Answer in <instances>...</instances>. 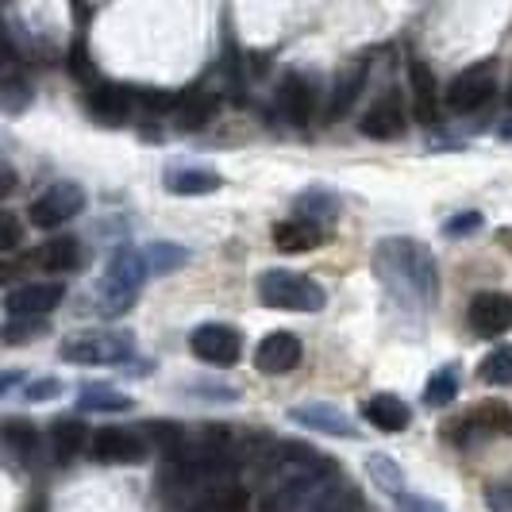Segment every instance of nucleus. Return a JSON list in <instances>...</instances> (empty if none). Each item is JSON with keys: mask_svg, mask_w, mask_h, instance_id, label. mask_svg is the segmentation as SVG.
<instances>
[{"mask_svg": "<svg viewBox=\"0 0 512 512\" xmlns=\"http://www.w3.org/2000/svg\"><path fill=\"white\" fill-rule=\"evenodd\" d=\"M24 239V228L16 220V212H0V251H16Z\"/></svg>", "mask_w": 512, "mask_h": 512, "instance_id": "e433bc0d", "label": "nucleus"}, {"mask_svg": "<svg viewBox=\"0 0 512 512\" xmlns=\"http://www.w3.org/2000/svg\"><path fill=\"white\" fill-rule=\"evenodd\" d=\"M297 212H301V220H312V224H316V216L320 220H335L339 216V201L328 189H308V193L297 197Z\"/></svg>", "mask_w": 512, "mask_h": 512, "instance_id": "c756f323", "label": "nucleus"}, {"mask_svg": "<svg viewBox=\"0 0 512 512\" xmlns=\"http://www.w3.org/2000/svg\"><path fill=\"white\" fill-rule=\"evenodd\" d=\"M362 81H366V70H362V66L347 70V74L335 81L332 101H328V108H324V116H328V120H339V116H347V112H351V104L359 101V93H362Z\"/></svg>", "mask_w": 512, "mask_h": 512, "instance_id": "393cba45", "label": "nucleus"}, {"mask_svg": "<svg viewBox=\"0 0 512 512\" xmlns=\"http://www.w3.org/2000/svg\"><path fill=\"white\" fill-rule=\"evenodd\" d=\"M405 104L397 93H382L378 101L366 108V116H362L359 131L362 135H370V139H397V135H405Z\"/></svg>", "mask_w": 512, "mask_h": 512, "instance_id": "4468645a", "label": "nucleus"}, {"mask_svg": "<svg viewBox=\"0 0 512 512\" xmlns=\"http://www.w3.org/2000/svg\"><path fill=\"white\" fill-rule=\"evenodd\" d=\"M4 443H8L12 455H24L27 459L35 451V443H39V432L27 420H4Z\"/></svg>", "mask_w": 512, "mask_h": 512, "instance_id": "2f4dec72", "label": "nucleus"}, {"mask_svg": "<svg viewBox=\"0 0 512 512\" xmlns=\"http://www.w3.org/2000/svg\"><path fill=\"white\" fill-rule=\"evenodd\" d=\"M27 512H47V501H43V497H35V501H31V509Z\"/></svg>", "mask_w": 512, "mask_h": 512, "instance_id": "79ce46f5", "label": "nucleus"}, {"mask_svg": "<svg viewBox=\"0 0 512 512\" xmlns=\"http://www.w3.org/2000/svg\"><path fill=\"white\" fill-rule=\"evenodd\" d=\"M509 104H512V85H509Z\"/></svg>", "mask_w": 512, "mask_h": 512, "instance_id": "c03bdc74", "label": "nucleus"}, {"mask_svg": "<svg viewBox=\"0 0 512 512\" xmlns=\"http://www.w3.org/2000/svg\"><path fill=\"white\" fill-rule=\"evenodd\" d=\"M301 355H305V347L293 332H270L255 347V366L258 374H289L301 362Z\"/></svg>", "mask_w": 512, "mask_h": 512, "instance_id": "ddd939ff", "label": "nucleus"}, {"mask_svg": "<svg viewBox=\"0 0 512 512\" xmlns=\"http://www.w3.org/2000/svg\"><path fill=\"white\" fill-rule=\"evenodd\" d=\"M162 185H166V193H174V197H205V193H216V189L224 185V178H220L216 170H205V166L174 162V166H166Z\"/></svg>", "mask_w": 512, "mask_h": 512, "instance_id": "2eb2a0df", "label": "nucleus"}, {"mask_svg": "<svg viewBox=\"0 0 512 512\" xmlns=\"http://www.w3.org/2000/svg\"><path fill=\"white\" fill-rule=\"evenodd\" d=\"M47 324L39 320V316H8V324H4V343L8 347H16V343H24V339H35V332H43Z\"/></svg>", "mask_w": 512, "mask_h": 512, "instance_id": "72a5a7b5", "label": "nucleus"}, {"mask_svg": "<svg viewBox=\"0 0 512 512\" xmlns=\"http://www.w3.org/2000/svg\"><path fill=\"white\" fill-rule=\"evenodd\" d=\"M474 416L482 420V428H486L489 436L497 432V436H512V409L509 405H501V401H489V405H478Z\"/></svg>", "mask_w": 512, "mask_h": 512, "instance_id": "473e14b6", "label": "nucleus"}, {"mask_svg": "<svg viewBox=\"0 0 512 512\" xmlns=\"http://www.w3.org/2000/svg\"><path fill=\"white\" fill-rule=\"evenodd\" d=\"M189 512H251V497H247V489L228 482V486H216L208 489L205 497H197Z\"/></svg>", "mask_w": 512, "mask_h": 512, "instance_id": "412c9836", "label": "nucleus"}, {"mask_svg": "<svg viewBox=\"0 0 512 512\" xmlns=\"http://www.w3.org/2000/svg\"><path fill=\"white\" fill-rule=\"evenodd\" d=\"M489 97H493V62H474V66H466V70L451 81V89H447V104H451L455 112H478Z\"/></svg>", "mask_w": 512, "mask_h": 512, "instance_id": "0eeeda50", "label": "nucleus"}, {"mask_svg": "<svg viewBox=\"0 0 512 512\" xmlns=\"http://www.w3.org/2000/svg\"><path fill=\"white\" fill-rule=\"evenodd\" d=\"M135 104H139V93L128 85H104L101 81L89 89V112L104 124H124Z\"/></svg>", "mask_w": 512, "mask_h": 512, "instance_id": "dca6fc26", "label": "nucleus"}, {"mask_svg": "<svg viewBox=\"0 0 512 512\" xmlns=\"http://www.w3.org/2000/svg\"><path fill=\"white\" fill-rule=\"evenodd\" d=\"M397 512H447V505H439L436 497H424V493H401Z\"/></svg>", "mask_w": 512, "mask_h": 512, "instance_id": "58836bf2", "label": "nucleus"}, {"mask_svg": "<svg viewBox=\"0 0 512 512\" xmlns=\"http://www.w3.org/2000/svg\"><path fill=\"white\" fill-rule=\"evenodd\" d=\"M501 239H505V247L512 251V231H501Z\"/></svg>", "mask_w": 512, "mask_h": 512, "instance_id": "37998d69", "label": "nucleus"}, {"mask_svg": "<svg viewBox=\"0 0 512 512\" xmlns=\"http://www.w3.org/2000/svg\"><path fill=\"white\" fill-rule=\"evenodd\" d=\"M409 85H412V112L420 124H436L439 120V89L436 74L428 70L424 58H412L409 62Z\"/></svg>", "mask_w": 512, "mask_h": 512, "instance_id": "a211bd4d", "label": "nucleus"}, {"mask_svg": "<svg viewBox=\"0 0 512 512\" xmlns=\"http://www.w3.org/2000/svg\"><path fill=\"white\" fill-rule=\"evenodd\" d=\"M374 274L378 282L412 308H432L439 301V266L436 255L409 235L397 239H382L374 247Z\"/></svg>", "mask_w": 512, "mask_h": 512, "instance_id": "f257e3e1", "label": "nucleus"}, {"mask_svg": "<svg viewBox=\"0 0 512 512\" xmlns=\"http://www.w3.org/2000/svg\"><path fill=\"white\" fill-rule=\"evenodd\" d=\"M12 189H16V174H12V166H4V181H0V193L8 197Z\"/></svg>", "mask_w": 512, "mask_h": 512, "instance_id": "a19ab883", "label": "nucleus"}, {"mask_svg": "<svg viewBox=\"0 0 512 512\" xmlns=\"http://www.w3.org/2000/svg\"><path fill=\"white\" fill-rule=\"evenodd\" d=\"M62 393H66V382H62V378L24 382V401H51V397H62Z\"/></svg>", "mask_w": 512, "mask_h": 512, "instance_id": "c9c22d12", "label": "nucleus"}, {"mask_svg": "<svg viewBox=\"0 0 512 512\" xmlns=\"http://www.w3.org/2000/svg\"><path fill=\"white\" fill-rule=\"evenodd\" d=\"M147 274H151V270H147L143 251H135L128 243L116 247L112 258H108V266H104L101 282H97V312H101V316H120V312H128V308L135 305V297H139Z\"/></svg>", "mask_w": 512, "mask_h": 512, "instance_id": "f03ea898", "label": "nucleus"}, {"mask_svg": "<svg viewBox=\"0 0 512 512\" xmlns=\"http://www.w3.org/2000/svg\"><path fill=\"white\" fill-rule=\"evenodd\" d=\"M258 301L278 312H320L328 305L324 285L297 270H266L258 278Z\"/></svg>", "mask_w": 512, "mask_h": 512, "instance_id": "7ed1b4c3", "label": "nucleus"}, {"mask_svg": "<svg viewBox=\"0 0 512 512\" xmlns=\"http://www.w3.org/2000/svg\"><path fill=\"white\" fill-rule=\"evenodd\" d=\"M278 112H282L293 128H305L308 120H312V112H316V89H312V81L305 74L289 70L282 77V85H278Z\"/></svg>", "mask_w": 512, "mask_h": 512, "instance_id": "f8f14e48", "label": "nucleus"}, {"mask_svg": "<svg viewBox=\"0 0 512 512\" xmlns=\"http://www.w3.org/2000/svg\"><path fill=\"white\" fill-rule=\"evenodd\" d=\"M85 208V189L77 181H54L51 189H43L35 201H31V224L35 228H58L66 220H74L77 212Z\"/></svg>", "mask_w": 512, "mask_h": 512, "instance_id": "39448f33", "label": "nucleus"}, {"mask_svg": "<svg viewBox=\"0 0 512 512\" xmlns=\"http://www.w3.org/2000/svg\"><path fill=\"white\" fill-rule=\"evenodd\" d=\"M212 112H216V101L208 97L205 89H189V93H181L178 108H174V116H178V128H185V131L205 128L208 120H212Z\"/></svg>", "mask_w": 512, "mask_h": 512, "instance_id": "4be33fe9", "label": "nucleus"}, {"mask_svg": "<svg viewBox=\"0 0 512 512\" xmlns=\"http://www.w3.org/2000/svg\"><path fill=\"white\" fill-rule=\"evenodd\" d=\"M482 228V212H459V216H451L447 224H443V235L447 239H459V235H470V231Z\"/></svg>", "mask_w": 512, "mask_h": 512, "instance_id": "4c0bfd02", "label": "nucleus"}, {"mask_svg": "<svg viewBox=\"0 0 512 512\" xmlns=\"http://www.w3.org/2000/svg\"><path fill=\"white\" fill-rule=\"evenodd\" d=\"M320 243H324V231H320V224H312V220L293 216V220L274 224V247L285 251V255H301V251H312Z\"/></svg>", "mask_w": 512, "mask_h": 512, "instance_id": "6ab92c4d", "label": "nucleus"}, {"mask_svg": "<svg viewBox=\"0 0 512 512\" xmlns=\"http://www.w3.org/2000/svg\"><path fill=\"white\" fill-rule=\"evenodd\" d=\"M70 74L77 77V81H97V66L89 62V51H85V39H74V47H70Z\"/></svg>", "mask_w": 512, "mask_h": 512, "instance_id": "f704fd0d", "label": "nucleus"}, {"mask_svg": "<svg viewBox=\"0 0 512 512\" xmlns=\"http://www.w3.org/2000/svg\"><path fill=\"white\" fill-rule=\"evenodd\" d=\"M135 401L124 397L120 389H112V385H85L81 389V397H77V409L81 412H128Z\"/></svg>", "mask_w": 512, "mask_h": 512, "instance_id": "bb28decb", "label": "nucleus"}, {"mask_svg": "<svg viewBox=\"0 0 512 512\" xmlns=\"http://www.w3.org/2000/svg\"><path fill=\"white\" fill-rule=\"evenodd\" d=\"M58 355L77 366H112L128 362L135 355V343L128 332H74L62 339Z\"/></svg>", "mask_w": 512, "mask_h": 512, "instance_id": "20e7f679", "label": "nucleus"}, {"mask_svg": "<svg viewBox=\"0 0 512 512\" xmlns=\"http://www.w3.org/2000/svg\"><path fill=\"white\" fill-rule=\"evenodd\" d=\"M31 262H35L39 270H47V274H66V270L81 266V247H77V239H70V235L47 239L43 247L31 251Z\"/></svg>", "mask_w": 512, "mask_h": 512, "instance_id": "aec40b11", "label": "nucleus"}, {"mask_svg": "<svg viewBox=\"0 0 512 512\" xmlns=\"http://www.w3.org/2000/svg\"><path fill=\"white\" fill-rule=\"evenodd\" d=\"M366 474H370V482H374L378 489H385L393 501L405 493V474H401L397 459H389L385 451H374V455L366 459Z\"/></svg>", "mask_w": 512, "mask_h": 512, "instance_id": "a878e982", "label": "nucleus"}, {"mask_svg": "<svg viewBox=\"0 0 512 512\" xmlns=\"http://www.w3.org/2000/svg\"><path fill=\"white\" fill-rule=\"evenodd\" d=\"M478 378L486 385H512V343L489 351L482 366H478Z\"/></svg>", "mask_w": 512, "mask_h": 512, "instance_id": "7c9ffc66", "label": "nucleus"}, {"mask_svg": "<svg viewBox=\"0 0 512 512\" xmlns=\"http://www.w3.org/2000/svg\"><path fill=\"white\" fill-rule=\"evenodd\" d=\"M62 297H66L62 282H27L20 289H8L4 305H8V316H47L51 308L62 305Z\"/></svg>", "mask_w": 512, "mask_h": 512, "instance_id": "9d476101", "label": "nucleus"}, {"mask_svg": "<svg viewBox=\"0 0 512 512\" xmlns=\"http://www.w3.org/2000/svg\"><path fill=\"white\" fill-rule=\"evenodd\" d=\"M466 324L478 335H501L512 328V297L509 293H478L466 308Z\"/></svg>", "mask_w": 512, "mask_h": 512, "instance_id": "1a4fd4ad", "label": "nucleus"}, {"mask_svg": "<svg viewBox=\"0 0 512 512\" xmlns=\"http://www.w3.org/2000/svg\"><path fill=\"white\" fill-rule=\"evenodd\" d=\"M189 351L208 366H235L243 355V339L231 324H201L189 335Z\"/></svg>", "mask_w": 512, "mask_h": 512, "instance_id": "423d86ee", "label": "nucleus"}, {"mask_svg": "<svg viewBox=\"0 0 512 512\" xmlns=\"http://www.w3.org/2000/svg\"><path fill=\"white\" fill-rule=\"evenodd\" d=\"M362 416L385 432V436H397V432H405L412 424V409L401 401V397H393V393H374V397H366L362 401Z\"/></svg>", "mask_w": 512, "mask_h": 512, "instance_id": "f3484780", "label": "nucleus"}, {"mask_svg": "<svg viewBox=\"0 0 512 512\" xmlns=\"http://www.w3.org/2000/svg\"><path fill=\"white\" fill-rule=\"evenodd\" d=\"M308 512H366V505H362V497H359V489L355 486H347V482H335L316 505Z\"/></svg>", "mask_w": 512, "mask_h": 512, "instance_id": "cd10ccee", "label": "nucleus"}, {"mask_svg": "<svg viewBox=\"0 0 512 512\" xmlns=\"http://www.w3.org/2000/svg\"><path fill=\"white\" fill-rule=\"evenodd\" d=\"M85 443H93L89 432H85V424H77V420H54L51 424V451L58 462L77 459Z\"/></svg>", "mask_w": 512, "mask_h": 512, "instance_id": "5701e85b", "label": "nucleus"}, {"mask_svg": "<svg viewBox=\"0 0 512 512\" xmlns=\"http://www.w3.org/2000/svg\"><path fill=\"white\" fill-rule=\"evenodd\" d=\"M289 420L301 424V428H312L320 436H339V439H359L362 432L355 428V420L347 412H339L335 405H293L289 409Z\"/></svg>", "mask_w": 512, "mask_h": 512, "instance_id": "9b49d317", "label": "nucleus"}, {"mask_svg": "<svg viewBox=\"0 0 512 512\" xmlns=\"http://www.w3.org/2000/svg\"><path fill=\"white\" fill-rule=\"evenodd\" d=\"M89 447H93V459L108 462V466H120V462L131 466V462H143L147 455V439L135 428H101Z\"/></svg>", "mask_w": 512, "mask_h": 512, "instance_id": "6e6552de", "label": "nucleus"}, {"mask_svg": "<svg viewBox=\"0 0 512 512\" xmlns=\"http://www.w3.org/2000/svg\"><path fill=\"white\" fill-rule=\"evenodd\" d=\"M459 362H447V366H439L436 374L424 382V405L428 409H443V405H451L455 397H459Z\"/></svg>", "mask_w": 512, "mask_h": 512, "instance_id": "b1692460", "label": "nucleus"}, {"mask_svg": "<svg viewBox=\"0 0 512 512\" xmlns=\"http://www.w3.org/2000/svg\"><path fill=\"white\" fill-rule=\"evenodd\" d=\"M143 258H147V270L151 274H170V270H178V266H185L189 262V251L185 247H178V243H151L147 251H143Z\"/></svg>", "mask_w": 512, "mask_h": 512, "instance_id": "c85d7f7f", "label": "nucleus"}, {"mask_svg": "<svg viewBox=\"0 0 512 512\" xmlns=\"http://www.w3.org/2000/svg\"><path fill=\"white\" fill-rule=\"evenodd\" d=\"M486 509L489 512H512V486H489Z\"/></svg>", "mask_w": 512, "mask_h": 512, "instance_id": "ea45409f", "label": "nucleus"}]
</instances>
